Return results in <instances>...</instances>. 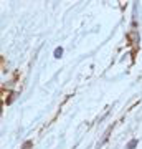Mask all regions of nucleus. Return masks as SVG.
Segmentation results:
<instances>
[{"label":"nucleus","instance_id":"7ed1b4c3","mask_svg":"<svg viewBox=\"0 0 142 149\" xmlns=\"http://www.w3.org/2000/svg\"><path fill=\"white\" fill-rule=\"evenodd\" d=\"M30 146H32V143L28 141V143H25V144H23V149H28V148H30Z\"/></svg>","mask_w":142,"mask_h":149},{"label":"nucleus","instance_id":"f257e3e1","mask_svg":"<svg viewBox=\"0 0 142 149\" xmlns=\"http://www.w3.org/2000/svg\"><path fill=\"white\" fill-rule=\"evenodd\" d=\"M61 55H63V48H61V47L55 48V58H60Z\"/></svg>","mask_w":142,"mask_h":149},{"label":"nucleus","instance_id":"f03ea898","mask_svg":"<svg viewBox=\"0 0 142 149\" xmlns=\"http://www.w3.org/2000/svg\"><path fill=\"white\" fill-rule=\"evenodd\" d=\"M137 146V139H132V141H129V144H127V149H134Z\"/></svg>","mask_w":142,"mask_h":149}]
</instances>
